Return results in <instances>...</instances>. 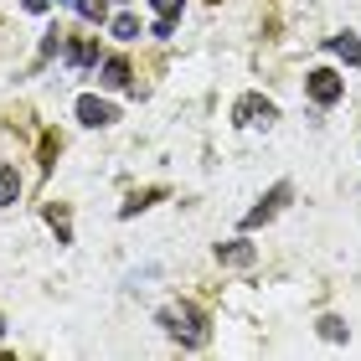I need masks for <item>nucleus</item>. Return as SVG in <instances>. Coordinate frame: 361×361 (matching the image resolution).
Here are the masks:
<instances>
[{"label": "nucleus", "instance_id": "nucleus-3", "mask_svg": "<svg viewBox=\"0 0 361 361\" xmlns=\"http://www.w3.org/2000/svg\"><path fill=\"white\" fill-rule=\"evenodd\" d=\"M305 93L315 98L320 109H331V104H341V93H346V83H341V73H331V68H315L305 78Z\"/></svg>", "mask_w": 361, "mask_h": 361}, {"label": "nucleus", "instance_id": "nucleus-2", "mask_svg": "<svg viewBox=\"0 0 361 361\" xmlns=\"http://www.w3.org/2000/svg\"><path fill=\"white\" fill-rule=\"evenodd\" d=\"M274 119H279V109H274V98H264V93H243L233 104V124L238 129H269Z\"/></svg>", "mask_w": 361, "mask_h": 361}, {"label": "nucleus", "instance_id": "nucleus-6", "mask_svg": "<svg viewBox=\"0 0 361 361\" xmlns=\"http://www.w3.org/2000/svg\"><path fill=\"white\" fill-rule=\"evenodd\" d=\"M217 258L227 269H253L258 248H253V243H243V238H233V243H217Z\"/></svg>", "mask_w": 361, "mask_h": 361}, {"label": "nucleus", "instance_id": "nucleus-12", "mask_svg": "<svg viewBox=\"0 0 361 361\" xmlns=\"http://www.w3.org/2000/svg\"><path fill=\"white\" fill-rule=\"evenodd\" d=\"M160 196H166V191H160V186H155V191H135V196H129V202L119 207V217H135V212H145V207H155V202H160Z\"/></svg>", "mask_w": 361, "mask_h": 361}, {"label": "nucleus", "instance_id": "nucleus-10", "mask_svg": "<svg viewBox=\"0 0 361 361\" xmlns=\"http://www.w3.org/2000/svg\"><path fill=\"white\" fill-rule=\"evenodd\" d=\"M73 11L83 16L88 26H104L109 21V0H73Z\"/></svg>", "mask_w": 361, "mask_h": 361}, {"label": "nucleus", "instance_id": "nucleus-11", "mask_svg": "<svg viewBox=\"0 0 361 361\" xmlns=\"http://www.w3.org/2000/svg\"><path fill=\"white\" fill-rule=\"evenodd\" d=\"M16 196H21V176L16 166H0V207H16Z\"/></svg>", "mask_w": 361, "mask_h": 361}, {"label": "nucleus", "instance_id": "nucleus-16", "mask_svg": "<svg viewBox=\"0 0 361 361\" xmlns=\"http://www.w3.org/2000/svg\"><path fill=\"white\" fill-rule=\"evenodd\" d=\"M320 341H346V320H341V315H325V320H320Z\"/></svg>", "mask_w": 361, "mask_h": 361}, {"label": "nucleus", "instance_id": "nucleus-15", "mask_svg": "<svg viewBox=\"0 0 361 361\" xmlns=\"http://www.w3.org/2000/svg\"><path fill=\"white\" fill-rule=\"evenodd\" d=\"M47 222L57 227V243H73V227H68V212L62 207H47Z\"/></svg>", "mask_w": 361, "mask_h": 361}, {"label": "nucleus", "instance_id": "nucleus-5", "mask_svg": "<svg viewBox=\"0 0 361 361\" xmlns=\"http://www.w3.org/2000/svg\"><path fill=\"white\" fill-rule=\"evenodd\" d=\"M78 119H83L88 129H109L114 119H119V109H114L109 98H98V93H83L78 98Z\"/></svg>", "mask_w": 361, "mask_h": 361}, {"label": "nucleus", "instance_id": "nucleus-4", "mask_svg": "<svg viewBox=\"0 0 361 361\" xmlns=\"http://www.w3.org/2000/svg\"><path fill=\"white\" fill-rule=\"evenodd\" d=\"M289 196H294V186H289V180H279V186H274V191L264 196V202H258V207L248 212V217H243V233H253V227H264V222H274V217H279V207H284Z\"/></svg>", "mask_w": 361, "mask_h": 361}, {"label": "nucleus", "instance_id": "nucleus-9", "mask_svg": "<svg viewBox=\"0 0 361 361\" xmlns=\"http://www.w3.org/2000/svg\"><path fill=\"white\" fill-rule=\"evenodd\" d=\"M62 52H68V62H73V68H93V62H98V37L68 42V47H62Z\"/></svg>", "mask_w": 361, "mask_h": 361}, {"label": "nucleus", "instance_id": "nucleus-13", "mask_svg": "<svg viewBox=\"0 0 361 361\" xmlns=\"http://www.w3.org/2000/svg\"><path fill=\"white\" fill-rule=\"evenodd\" d=\"M109 31H114L119 42H135V37H140V21H135V16H114V21H109Z\"/></svg>", "mask_w": 361, "mask_h": 361}, {"label": "nucleus", "instance_id": "nucleus-7", "mask_svg": "<svg viewBox=\"0 0 361 361\" xmlns=\"http://www.w3.org/2000/svg\"><path fill=\"white\" fill-rule=\"evenodd\" d=\"M98 83H104V88H124L129 83V62L124 57H104V62H98Z\"/></svg>", "mask_w": 361, "mask_h": 361}, {"label": "nucleus", "instance_id": "nucleus-21", "mask_svg": "<svg viewBox=\"0 0 361 361\" xmlns=\"http://www.w3.org/2000/svg\"><path fill=\"white\" fill-rule=\"evenodd\" d=\"M62 6H73V0H62Z\"/></svg>", "mask_w": 361, "mask_h": 361}, {"label": "nucleus", "instance_id": "nucleus-19", "mask_svg": "<svg viewBox=\"0 0 361 361\" xmlns=\"http://www.w3.org/2000/svg\"><path fill=\"white\" fill-rule=\"evenodd\" d=\"M21 6H26V11H31V16H42V11H47V6H52V0H21Z\"/></svg>", "mask_w": 361, "mask_h": 361}, {"label": "nucleus", "instance_id": "nucleus-14", "mask_svg": "<svg viewBox=\"0 0 361 361\" xmlns=\"http://www.w3.org/2000/svg\"><path fill=\"white\" fill-rule=\"evenodd\" d=\"M150 6H155V21H180L186 0H150Z\"/></svg>", "mask_w": 361, "mask_h": 361}, {"label": "nucleus", "instance_id": "nucleus-20", "mask_svg": "<svg viewBox=\"0 0 361 361\" xmlns=\"http://www.w3.org/2000/svg\"><path fill=\"white\" fill-rule=\"evenodd\" d=\"M0 336H6V320H0Z\"/></svg>", "mask_w": 361, "mask_h": 361}, {"label": "nucleus", "instance_id": "nucleus-1", "mask_svg": "<svg viewBox=\"0 0 361 361\" xmlns=\"http://www.w3.org/2000/svg\"><path fill=\"white\" fill-rule=\"evenodd\" d=\"M160 325H166V336H176L180 346H207V315H202L196 305L160 310Z\"/></svg>", "mask_w": 361, "mask_h": 361}, {"label": "nucleus", "instance_id": "nucleus-18", "mask_svg": "<svg viewBox=\"0 0 361 361\" xmlns=\"http://www.w3.org/2000/svg\"><path fill=\"white\" fill-rule=\"evenodd\" d=\"M52 160H57V140L47 135V140H42V171H52Z\"/></svg>", "mask_w": 361, "mask_h": 361}, {"label": "nucleus", "instance_id": "nucleus-8", "mask_svg": "<svg viewBox=\"0 0 361 361\" xmlns=\"http://www.w3.org/2000/svg\"><path fill=\"white\" fill-rule=\"evenodd\" d=\"M325 52H336V57H346L351 68H361V42L351 37V31H341V37H325Z\"/></svg>", "mask_w": 361, "mask_h": 361}, {"label": "nucleus", "instance_id": "nucleus-17", "mask_svg": "<svg viewBox=\"0 0 361 361\" xmlns=\"http://www.w3.org/2000/svg\"><path fill=\"white\" fill-rule=\"evenodd\" d=\"M62 52V31H47L42 37V57H57Z\"/></svg>", "mask_w": 361, "mask_h": 361}]
</instances>
